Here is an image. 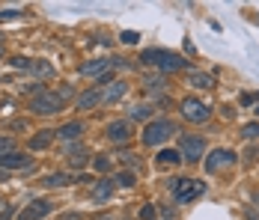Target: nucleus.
<instances>
[{"label":"nucleus","mask_w":259,"mask_h":220,"mask_svg":"<svg viewBox=\"0 0 259 220\" xmlns=\"http://www.w3.org/2000/svg\"><path fill=\"white\" fill-rule=\"evenodd\" d=\"M143 63L155 66V69H161V72H179V69L188 66V60L176 57L173 51H143Z\"/></svg>","instance_id":"1"},{"label":"nucleus","mask_w":259,"mask_h":220,"mask_svg":"<svg viewBox=\"0 0 259 220\" xmlns=\"http://www.w3.org/2000/svg\"><path fill=\"white\" fill-rule=\"evenodd\" d=\"M173 131H176V125L170 122V119H155V122L146 125V131H143V143H146V146H158V143H164Z\"/></svg>","instance_id":"2"},{"label":"nucleus","mask_w":259,"mask_h":220,"mask_svg":"<svg viewBox=\"0 0 259 220\" xmlns=\"http://www.w3.org/2000/svg\"><path fill=\"white\" fill-rule=\"evenodd\" d=\"M30 110L33 113H45V116L60 113L63 110V96H57V93H39L36 98H30Z\"/></svg>","instance_id":"3"},{"label":"nucleus","mask_w":259,"mask_h":220,"mask_svg":"<svg viewBox=\"0 0 259 220\" xmlns=\"http://www.w3.org/2000/svg\"><path fill=\"white\" fill-rule=\"evenodd\" d=\"M173 188H176V202H191V199H197L206 191V185L197 182V179H176Z\"/></svg>","instance_id":"4"},{"label":"nucleus","mask_w":259,"mask_h":220,"mask_svg":"<svg viewBox=\"0 0 259 220\" xmlns=\"http://www.w3.org/2000/svg\"><path fill=\"white\" fill-rule=\"evenodd\" d=\"M182 113H185L191 122H206L208 116H211V107L203 104L200 98H185V101H182Z\"/></svg>","instance_id":"5"},{"label":"nucleus","mask_w":259,"mask_h":220,"mask_svg":"<svg viewBox=\"0 0 259 220\" xmlns=\"http://www.w3.org/2000/svg\"><path fill=\"white\" fill-rule=\"evenodd\" d=\"M230 164H235V152H230V149H218V152H211L206 158V170L214 172L221 170V167H230Z\"/></svg>","instance_id":"6"},{"label":"nucleus","mask_w":259,"mask_h":220,"mask_svg":"<svg viewBox=\"0 0 259 220\" xmlns=\"http://www.w3.org/2000/svg\"><path fill=\"white\" fill-rule=\"evenodd\" d=\"M33 161L27 155H18V152H6L0 155V170H30Z\"/></svg>","instance_id":"7"},{"label":"nucleus","mask_w":259,"mask_h":220,"mask_svg":"<svg viewBox=\"0 0 259 220\" xmlns=\"http://www.w3.org/2000/svg\"><path fill=\"white\" fill-rule=\"evenodd\" d=\"M182 152H185V158L188 161H197L200 155H206V140L203 137H182Z\"/></svg>","instance_id":"8"},{"label":"nucleus","mask_w":259,"mask_h":220,"mask_svg":"<svg viewBox=\"0 0 259 220\" xmlns=\"http://www.w3.org/2000/svg\"><path fill=\"white\" fill-rule=\"evenodd\" d=\"M51 208L54 205L48 199H33L24 211H21V220H42L45 214H51Z\"/></svg>","instance_id":"9"},{"label":"nucleus","mask_w":259,"mask_h":220,"mask_svg":"<svg viewBox=\"0 0 259 220\" xmlns=\"http://www.w3.org/2000/svg\"><path fill=\"white\" fill-rule=\"evenodd\" d=\"M107 137H110L113 143H125V140L131 137V131H128L125 122H110L107 125Z\"/></svg>","instance_id":"10"},{"label":"nucleus","mask_w":259,"mask_h":220,"mask_svg":"<svg viewBox=\"0 0 259 220\" xmlns=\"http://www.w3.org/2000/svg\"><path fill=\"white\" fill-rule=\"evenodd\" d=\"M188 83H194L200 90H211L214 86V77L211 74H203V72H188Z\"/></svg>","instance_id":"11"},{"label":"nucleus","mask_w":259,"mask_h":220,"mask_svg":"<svg viewBox=\"0 0 259 220\" xmlns=\"http://www.w3.org/2000/svg\"><path fill=\"white\" fill-rule=\"evenodd\" d=\"M99 101H102V93H96V90H87V93L78 98V110H90V107H96Z\"/></svg>","instance_id":"12"},{"label":"nucleus","mask_w":259,"mask_h":220,"mask_svg":"<svg viewBox=\"0 0 259 220\" xmlns=\"http://www.w3.org/2000/svg\"><path fill=\"white\" fill-rule=\"evenodd\" d=\"M182 155L176 149H164V152H158V167H173V164H179Z\"/></svg>","instance_id":"13"},{"label":"nucleus","mask_w":259,"mask_h":220,"mask_svg":"<svg viewBox=\"0 0 259 220\" xmlns=\"http://www.w3.org/2000/svg\"><path fill=\"white\" fill-rule=\"evenodd\" d=\"M110 191H113V182L110 179H102L96 188H93V199H99V202H104L107 196H110Z\"/></svg>","instance_id":"14"},{"label":"nucleus","mask_w":259,"mask_h":220,"mask_svg":"<svg viewBox=\"0 0 259 220\" xmlns=\"http://www.w3.org/2000/svg\"><path fill=\"white\" fill-rule=\"evenodd\" d=\"M80 131H83V125L80 122H69V125H63L57 134H60L63 140H75V137H80Z\"/></svg>","instance_id":"15"},{"label":"nucleus","mask_w":259,"mask_h":220,"mask_svg":"<svg viewBox=\"0 0 259 220\" xmlns=\"http://www.w3.org/2000/svg\"><path fill=\"white\" fill-rule=\"evenodd\" d=\"M107 66H110L107 60H93V63H87L80 72H83V74H99V77H102V72L107 69Z\"/></svg>","instance_id":"16"},{"label":"nucleus","mask_w":259,"mask_h":220,"mask_svg":"<svg viewBox=\"0 0 259 220\" xmlns=\"http://www.w3.org/2000/svg\"><path fill=\"white\" fill-rule=\"evenodd\" d=\"M122 96H125V83H113L102 96V101H116V98H122Z\"/></svg>","instance_id":"17"},{"label":"nucleus","mask_w":259,"mask_h":220,"mask_svg":"<svg viewBox=\"0 0 259 220\" xmlns=\"http://www.w3.org/2000/svg\"><path fill=\"white\" fill-rule=\"evenodd\" d=\"M69 182H72V179H69L66 172H54V175L45 179V185H48V188H63V185H69Z\"/></svg>","instance_id":"18"},{"label":"nucleus","mask_w":259,"mask_h":220,"mask_svg":"<svg viewBox=\"0 0 259 220\" xmlns=\"http://www.w3.org/2000/svg\"><path fill=\"white\" fill-rule=\"evenodd\" d=\"M48 143H51V134L45 131V134H36V137L30 140V149H48Z\"/></svg>","instance_id":"19"},{"label":"nucleus","mask_w":259,"mask_h":220,"mask_svg":"<svg viewBox=\"0 0 259 220\" xmlns=\"http://www.w3.org/2000/svg\"><path fill=\"white\" fill-rule=\"evenodd\" d=\"M149 113H152V107H146V104L131 107V119H149Z\"/></svg>","instance_id":"20"},{"label":"nucleus","mask_w":259,"mask_h":220,"mask_svg":"<svg viewBox=\"0 0 259 220\" xmlns=\"http://www.w3.org/2000/svg\"><path fill=\"white\" fill-rule=\"evenodd\" d=\"M241 134H244L247 140H253V137H259V122H247L244 128H241Z\"/></svg>","instance_id":"21"},{"label":"nucleus","mask_w":259,"mask_h":220,"mask_svg":"<svg viewBox=\"0 0 259 220\" xmlns=\"http://www.w3.org/2000/svg\"><path fill=\"white\" fill-rule=\"evenodd\" d=\"M33 72H36V74H45V77H48V74H54V69L48 66V63H33Z\"/></svg>","instance_id":"22"},{"label":"nucleus","mask_w":259,"mask_h":220,"mask_svg":"<svg viewBox=\"0 0 259 220\" xmlns=\"http://www.w3.org/2000/svg\"><path fill=\"white\" fill-rule=\"evenodd\" d=\"M12 66H15V69H33V63H30L27 57H15V60H12Z\"/></svg>","instance_id":"23"},{"label":"nucleus","mask_w":259,"mask_h":220,"mask_svg":"<svg viewBox=\"0 0 259 220\" xmlns=\"http://www.w3.org/2000/svg\"><path fill=\"white\" fill-rule=\"evenodd\" d=\"M119 185L122 188H131L134 185V172H119Z\"/></svg>","instance_id":"24"},{"label":"nucleus","mask_w":259,"mask_h":220,"mask_svg":"<svg viewBox=\"0 0 259 220\" xmlns=\"http://www.w3.org/2000/svg\"><path fill=\"white\" fill-rule=\"evenodd\" d=\"M107 167H110V158H104V155H99V158H96V170H99V172H104Z\"/></svg>","instance_id":"25"},{"label":"nucleus","mask_w":259,"mask_h":220,"mask_svg":"<svg viewBox=\"0 0 259 220\" xmlns=\"http://www.w3.org/2000/svg\"><path fill=\"white\" fill-rule=\"evenodd\" d=\"M137 39H140V36H137L134 30H125V33H122V42H125V45H134Z\"/></svg>","instance_id":"26"},{"label":"nucleus","mask_w":259,"mask_h":220,"mask_svg":"<svg viewBox=\"0 0 259 220\" xmlns=\"http://www.w3.org/2000/svg\"><path fill=\"white\" fill-rule=\"evenodd\" d=\"M12 140H6V137H0V155H6V152H12Z\"/></svg>","instance_id":"27"},{"label":"nucleus","mask_w":259,"mask_h":220,"mask_svg":"<svg viewBox=\"0 0 259 220\" xmlns=\"http://www.w3.org/2000/svg\"><path fill=\"white\" fill-rule=\"evenodd\" d=\"M140 217H143V220H152V217H155V205H146V208L140 211Z\"/></svg>","instance_id":"28"},{"label":"nucleus","mask_w":259,"mask_h":220,"mask_svg":"<svg viewBox=\"0 0 259 220\" xmlns=\"http://www.w3.org/2000/svg\"><path fill=\"white\" fill-rule=\"evenodd\" d=\"M18 15H21L18 9H6V12H0V18H18Z\"/></svg>","instance_id":"29"},{"label":"nucleus","mask_w":259,"mask_h":220,"mask_svg":"<svg viewBox=\"0 0 259 220\" xmlns=\"http://www.w3.org/2000/svg\"><path fill=\"white\" fill-rule=\"evenodd\" d=\"M12 217V208H9V205H3V208H0V220H9Z\"/></svg>","instance_id":"30"},{"label":"nucleus","mask_w":259,"mask_h":220,"mask_svg":"<svg viewBox=\"0 0 259 220\" xmlns=\"http://www.w3.org/2000/svg\"><path fill=\"white\" fill-rule=\"evenodd\" d=\"M0 179H6V172H3V170H0Z\"/></svg>","instance_id":"31"},{"label":"nucleus","mask_w":259,"mask_h":220,"mask_svg":"<svg viewBox=\"0 0 259 220\" xmlns=\"http://www.w3.org/2000/svg\"><path fill=\"white\" fill-rule=\"evenodd\" d=\"M0 57H3V45H0Z\"/></svg>","instance_id":"32"}]
</instances>
